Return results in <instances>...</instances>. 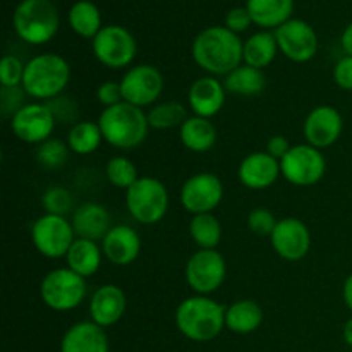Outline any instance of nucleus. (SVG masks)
<instances>
[{"label":"nucleus","mask_w":352,"mask_h":352,"mask_svg":"<svg viewBox=\"0 0 352 352\" xmlns=\"http://www.w3.org/2000/svg\"><path fill=\"white\" fill-rule=\"evenodd\" d=\"M243 45L239 34L226 26H210L192 40V60L208 76L226 78L243 64Z\"/></svg>","instance_id":"1"},{"label":"nucleus","mask_w":352,"mask_h":352,"mask_svg":"<svg viewBox=\"0 0 352 352\" xmlns=\"http://www.w3.org/2000/svg\"><path fill=\"white\" fill-rule=\"evenodd\" d=\"M175 327L192 342H210L226 329V308L210 296L195 294L175 309Z\"/></svg>","instance_id":"2"},{"label":"nucleus","mask_w":352,"mask_h":352,"mask_svg":"<svg viewBox=\"0 0 352 352\" xmlns=\"http://www.w3.org/2000/svg\"><path fill=\"white\" fill-rule=\"evenodd\" d=\"M96 122L102 129L103 141L119 150L141 146L150 131L146 112L127 102L103 109Z\"/></svg>","instance_id":"3"},{"label":"nucleus","mask_w":352,"mask_h":352,"mask_svg":"<svg viewBox=\"0 0 352 352\" xmlns=\"http://www.w3.org/2000/svg\"><path fill=\"white\" fill-rule=\"evenodd\" d=\"M71 81V65L58 54H40L28 60L23 89L34 102H50L64 93Z\"/></svg>","instance_id":"4"},{"label":"nucleus","mask_w":352,"mask_h":352,"mask_svg":"<svg viewBox=\"0 0 352 352\" xmlns=\"http://www.w3.org/2000/svg\"><path fill=\"white\" fill-rule=\"evenodd\" d=\"M12 26L24 43L45 45L57 34L60 17L52 0H23L14 10Z\"/></svg>","instance_id":"5"},{"label":"nucleus","mask_w":352,"mask_h":352,"mask_svg":"<svg viewBox=\"0 0 352 352\" xmlns=\"http://www.w3.org/2000/svg\"><path fill=\"white\" fill-rule=\"evenodd\" d=\"M170 196L167 186L157 177H140L126 191V208L141 226H155L162 222L168 212Z\"/></svg>","instance_id":"6"},{"label":"nucleus","mask_w":352,"mask_h":352,"mask_svg":"<svg viewBox=\"0 0 352 352\" xmlns=\"http://www.w3.org/2000/svg\"><path fill=\"white\" fill-rule=\"evenodd\" d=\"M88 294L86 278L71 268H54L40 282V298L47 308L57 313H67L82 305Z\"/></svg>","instance_id":"7"},{"label":"nucleus","mask_w":352,"mask_h":352,"mask_svg":"<svg viewBox=\"0 0 352 352\" xmlns=\"http://www.w3.org/2000/svg\"><path fill=\"white\" fill-rule=\"evenodd\" d=\"M31 241L41 256L58 260L65 258L76 241V232L67 217L43 213L31 227Z\"/></svg>","instance_id":"8"},{"label":"nucleus","mask_w":352,"mask_h":352,"mask_svg":"<svg viewBox=\"0 0 352 352\" xmlns=\"http://www.w3.org/2000/svg\"><path fill=\"white\" fill-rule=\"evenodd\" d=\"M93 55L109 69L129 67L138 54V45L131 31L119 24L103 26L91 40Z\"/></svg>","instance_id":"9"},{"label":"nucleus","mask_w":352,"mask_h":352,"mask_svg":"<svg viewBox=\"0 0 352 352\" xmlns=\"http://www.w3.org/2000/svg\"><path fill=\"white\" fill-rule=\"evenodd\" d=\"M184 277L195 294H213L222 287L227 278L226 258L217 250H198L189 256Z\"/></svg>","instance_id":"10"},{"label":"nucleus","mask_w":352,"mask_h":352,"mask_svg":"<svg viewBox=\"0 0 352 352\" xmlns=\"http://www.w3.org/2000/svg\"><path fill=\"white\" fill-rule=\"evenodd\" d=\"M282 177L298 188L318 184L327 172V160L322 150L311 144H294L280 160Z\"/></svg>","instance_id":"11"},{"label":"nucleus","mask_w":352,"mask_h":352,"mask_svg":"<svg viewBox=\"0 0 352 352\" xmlns=\"http://www.w3.org/2000/svg\"><path fill=\"white\" fill-rule=\"evenodd\" d=\"M119 82L124 102L140 109L153 107L165 88L164 74L151 64L133 65L127 69Z\"/></svg>","instance_id":"12"},{"label":"nucleus","mask_w":352,"mask_h":352,"mask_svg":"<svg viewBox=\"0 0 352 352\" xmlns=\"http://www.w3.org/2000/svg\"><path fill=\"white\" fill-rule=\"evenodd\" d=\"M57 119L50 107L43 102H31L21 107L10 117V129L14 136L28 144H41L54 134Z\"/></svg>","instance_id":"13"},{"label":"nucleus","mask_w":352,"mask_h":352,"mask_svg":"<svg viewBox=\"0 0 352 352\" xmlns=\"http://www.w3.org/2000/svg\"><path fill=\"white\" fill-rule=\"evenodd\" d=\"M223 199V184L213 172H198L181 188V205L191 215L213 213Z\"/></svg>","instance_id":"14"},{"label":"nucleus","mask_w":352,"mask_h":352,"mask_svg":"<svg viewBox=\"0 0 352 352\" xmlns=\"http://www.w3.org/2000/svg\"><path fill=\"white\" fill-rule=\"evenodd\" d=\"M278 52L296 64H306L318 52V34L302 19H289L274 31Z\"/></svg>","instance_id":"15"},{"label":"nucleus","mask_w":352,"mask_h":352,"mask_svg":"<svg viewBox=\"0 0 352 352\" xmlns=\"http://www.w3.org/2000/svg\"><path fill=\"white\" fill-rule=\"evenodd\" d=\"M270 244L282 260L296 263L305 260L311 250V232L302 220L285 217L275 226L270 236Z\"/></svg>","instance_id":"16"},{"label":"nucleus","mask_w":352,"mask_h":352,"mask_svg":"<svg viewBox=\"0 0 352 352\" xmlns=\"http://www.w3.org/2000/svg\"><path fill=\"white\" fill-rule=\"evenodd\" d=\"M344 131L342 113L332 105H318L306 116L302 134L306 143L318 150H325L340 140Z\"/></svg>","instance_id":"17"},{"label":"nucleus","mask_w":352,"mask_h":352,"mask_svg":"<svg viewBox=\"0 0 352 352\" xmlns=\"http://www.w3.org/2000/svg\"><path fill=\"white\" fill-rule=\"evenodd\" d=\"M282 175L280 162L267 151H254L241 160L237 177L244 188L251 191H263L272 188Z\"/></svg>","instance_id":"18"},{"label":"nucleus","mask_w":352,"mask_h":352,"mask_svg":"<svg viewBox=\"0 0 352 352\" xmlns=\"http://www.w3.org/2000/svg\"><path fill=\"white\" fill-rule=\"evenodd\" d=\"M127 309V298L116 284H103L89 299V320L102 329H110L122 320Z\"/></svg>","instance_id":"19"},{"label":"nucleus","mask_w":352,"mask_h":352,"mask_svg":"<svg viewBox=\"0 0 352 352\" xmlns=\"http://www.w3.org/2000/svg\"><path fill=\"white\" fill-rule=\"evenodd\" d=\"M226 86L215 76H201L192 85L189 86L188 91V105L192 113L205 119H212L226 103Z\"/></svg>","instance_id":"20"},{"label":"nucleus","mask_w":352,"mask_h":352,"mask_svg":"<svg viewBox=\"0 0 352 352\" xmlns=\"http://www.w3.org/2000/svg\"><path fill=\"white\" fill-rule=\"evenodd\" d=\"M103 256L117 267L134 263L141 253V237L133 227L113 226L102 241Z\"/></svg>","instance_id":"21"},{"label":"nucleus","mask_w":352,"mask_h":352,"mask_svg":"<svg viewBox=\"0 0 352 352\" xmlns=\"http://www.w3.org/2000/svg\"><path fill=\"white\" fill-rule=\"evenodd\" d=\"M72 229H74L76 237L81 239L96 241L102 243L103 237L112 229V215L109 210L100 203H82L72 212L71 217Z\"/></svg>","instance_id":"22"},{"label":"nucleus","mask_w":352,"mask_h":352,"mask_svg":"<svg viewBox=\"0 0 352 352\" xmlns=\"http://www.w3.org/2000/svg\"><path fill=\"white\" fill-rule=\"evenodd\" d=\"M60 352H110L105 329L88 322H78L65 330L60 342Z\"/></svg>","instance_id":"23"},{"label":"nucleus","mask_w":352,"mask_h":352,"mask_svg":"<svg viewBox=\"0 0 352 352\" xmlns=\"http://www.w3.org/2000/svg\"><path fill=\"white\" fill-rule=\"evenodd\" d=\"M246 9L253 24L263 31H270L292 19L294 0H246Z\"/></svg>","instance_id":"24"},{"label":"nucleus","mask_w":352,"mask_h":352,"mask_svg":"<svg viewBox=\"0 0 352 352\" xmlns=\"http://www.w3.org/2000/svg\"><path fill=\"white\" fill-rule=\"evenodd\" d=\"M103 258L105 256H103L102 244H98L96 241L76 237L64 260L67 268L81 275L82 278H89L100 270Z\"/></svg>","instance_id":"25"},{"label":"nucleus","mask_w":352,"mask_h":352,"mask_svg":"<svg viewBox=\"0 0 352 352\" xmlns=\"http://www.w3.org/2000/svg\"><path fill=\"white\" fill-rule=\"evenodd\" d=\"M217 136L219 134L212 119H205V117L191 116L179 127L181 143L192 153H206L212 150L217 143Z\"/></svg>","instance_id":"26"},{"label":"nucleus","mask_w":352,"mask_h":352,"mask_svg":"<svg viewBox=\"0 0 352 352\" xmlns=\"http://www.w3.org/2000/svg\"><path fill=\"white\" fill-rule=\"evenodd\" d=\"M263 309L256 301L239 299L226 308V329L239 336L256 332L263 323Z\"/></svg>","instance_id":"27"},{"label":"nucleus","mask_w":352,"mask_h":352,"mask_svg":"<svg viewBox=\"0 0 352 352\" xmlns=\"http://www.w3.org/2000/svg\"><path fill=\"white\" fill-rule=\"evenodd\" d=\"M278 54V45L275 33L272 31H258L251 34L243 45V64L263 71L275 60Z\"/></svg>","instance_id":"28"},{"label":"nucleus","mask_w":352,"mask_h":352,"mask_svg":"<svg viewBox=\"0 0 352 352\" xmlns=\"http://www.w3.org/2000/svg\"><path fill=\"white\" fill-rule=\"evenodd\" d=\"M223 86H226L227 93H232V95L258 96L267 88V78L260 69L241 64L239 67L234 69L230 74L223 78Z\"/></svg>","instance_id":"29"},{"label":"nucleus","mask_w":352,"mask_h":352,"mask_svg":"<svg viewBox=\"0 0 352 352\" xmlns=\"http://www.w3.org/2000/svg\"><path fill=\"white\" fill-rule=\"evenodd\" d=\"M69 26L78 36L93 40L102 31V14L89 0H78L69 10Z\"/></svg>","instance_id":"30"},{"label":"nucleus","mask_w":352,"mask_h":352,"mask_svg":"<svg viewBox=\"0 0 352 352\" xmlns=\"http://www.w3.org/2000/svg\"><path fill=\"white\" fill-rule=\"evenodd\" d=\"M102 143L103 134L98 122H93V120H78L69 129L67 144L72 153L86 157V155L95 153Z\"/></svg>","instance_id":"31"},{"label":"nucleus","mask_w":352,"mask_h":352,"mask_svg":"<svg viewBox=\"0 0 352 352\" xmlns=\"http://www.w3.org/2000/svg\"><path fill=\"white\" fill-rule=\"evenodd\" d=\"M189 237L198 250H217L222 241V223L213 213L192 215L189 222Z\"/></svg>","instance_id":"32"},{"label":"nucleus","mask_w":352,"mask_h":352,"mask_svg":"<svg viewBox=\"0 0 352 352\" xmlns=\"http://www.w3.org/2000/svg\"><path fill=\"white\" fill-rule=\"evenodd\" d=\"M146 117L151 129L165 131L174 129V127H181L189 116L188 110H186V107L182 105V103L162 102L150 107V110L146 112Z\"/></svg>","instance_id":"33"},{"label":"nucleus","mask_w":352,"mask_h":352,"mask_svg":"<svg viewBox=\"0 0 352 352\" xmlns=\"http://www.w3.org/2000/svg\"><path fill=\"white\" fill-rule=\"evenodd\" d=\"M105 177L113 188L127 191L140 179V175H138V168L131 158L124 157V155H117V157H112L107 162Z\"/></svg>","instance_id":"34"},{"label":"nucleus","mask_w":352,"mask_h":352,"mask_svg":"<svg viewBox=\"0 0 352 352\" xmlns=\"http://www.w3.org/2000/svg\"><path fill=\"white\" fill-rule=\"evenodd\" d=\"M69 151L71 150H69L67 143H64L60 140H55V138H50V140L38 144L36 162L41 167L55 170V168L64 167L69 158Z\"/></svg>","instance_id":"35"},{"label":"nucleus","mask_w":352,"mask_h":352,"mask_svg":"<svg viewBox=\"0 0 352 352\" xmlns=\"http://www.w3.org/2000/svg\"><path fill=\"white\" fill-rule=\"evenodd\" d=\"M41 206H43L45 213L58 217H67L69 213L74 212V199H72L71 192L62 186H50L47 191L41 196Z\"/></svg>","instance_id":"36"},{"label":"nucleus","mask_w":352,"mask_h":352,"mask_svg":"<svg viewBox=\"0 0 352 352\" xmlns=\"http://www.w3.org/2000/svg\"><path fill=\"white\" fill-rule=\"evenodd\" d=\"M24 69L26 64L21 62L16 55H6L0 64V85L2 88H19L23 86Z\"/></svg>","instance_id":"37"},{"label":"nucleus","mask_w":352,"mask_h":352,"mask_svg":"<svg viewBox=\"0 0 352 352\" xmlns=\"http://www.w3.org/2000/svg\"><path fill=\"white\" fill-rule=\"evenodd\" d=\"M277 222L278 220L275 219V215L268 208H254L248 215V227L258 237H268L270 239Z\"/></svg>","instance_id":"38"},{"label":"nucleus","mask_w":352,"mask_h":352,"mask_svg":"<svg viewBox=\"0 0 352 352\" xmlns=\"http://www.w3.org/2000/svg\"><path fill=\"white\" fill-rule=\"evenodd\" d=\"M96 100L100 102V105H103V109H109V107L119 105L124 102L122 98V88H120V82L116 81H105L96 88Z\"/></svg>","instance_id":"39"},{"label":"nucleus","mask_w":352,"mask_h":352,"mask_svg":"<svg viewBox=\"0 0 352 352\" xmlns=\"http://www.w3.org/2000/svg\"><path fill=\"white\" fill-rule=\"evenodd\" d=\"M47 105L50 107L52 113L55 116V119L60 120V122H67L71 120L72 124H76V116H78V105L72 102L71 98H64V96H57V98L47 102Z\"/></svg>","instance_id":"40"},{"label":"nucleus","mask_w":352,"mask_h":352,"mask_svg":"<svg viewBox=\"0 0 352 352\" xmlns=\"http://www.w3.org/2000/svg\"><path fill=\"white\" fill-rule=\"evenodd\" d=\"M333 81L344 91H352V55H344L333 67Z\"/></svg>","instance_id":"41"},{"label":"nucleus","mask_w":352,"mask_h":352,"mask_svg":"<svg viewBox=\"0 0 352 352\" xmlns=\"http://www.w3.org/2000/svg\"><path fill=\"white\" fill-rule=\"evenodd\" d=\"M251 24H253V19H251L246 7H234V9H230L229 12H227L226 28L232 31V33H243V31H246Z\"/></svg>","instance_id":"42"},{"label":"nucleus","mask_w":352,"mask_h":352,"mask_svg":"<svg viewBox=\"0 0 352 352\" xmlns=\"http://www.w3.org/2000/svg\"><path fill=\"white\" fill-rule=\"evenodd\" d=\"M291 148H292V144L289 143L287 138L282 136V134H277V136H272L270 140H268L267 150L265 151L280 162L282 158L289 153V150H291Z\"/></svg>","instance_id":"43"},{"label":"nucleus","mask_w":352,"mask_h":352,"mask_svg":"<svg viewBox=\"0 0 352 352\" xmlns=\"http://www.w3.org/2000/svg\"><path fill=\"white\" fill-rule=\"evenodd\" d=\"M340 45H342L346 55H352V23L347 24V28L344 30L342 36H340Z\"/></svg>","instance_id":"44"},{"label":"nucleus","mask_w":352,"mask_h":352,"mask_svg":"<svg viewBox=\"0 0 352 352\" xmlns=\"http://www.w3.org/2000/svg\"><path fill=\"white\" fill-rule=\"evenodd\" d=\"M342 298H344V302H346V306L351 309V313H352V274L347 275V278L344 280Z\"/></svg>","instance_id":"45"},{"label":"nucleus","mask_w":352,"mask_h":352,"mask_svg":"<svg viewBox=\"0 0 352 352\" xmlns=\"http://www.w3.org/2000/svg\"><path fill=\"white\" fill-rule=\"evenodd\" d=\"M342 336H344V340H346L347 346L352 347V316L349 320H347L346 325H344Z\"/></svg>","instance_id":"46"}]
</instances>
